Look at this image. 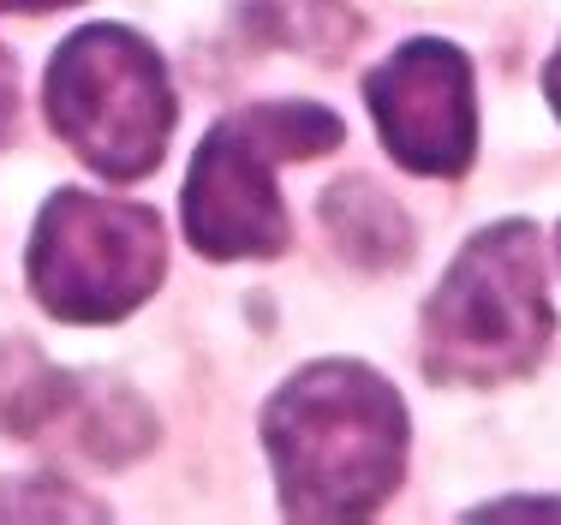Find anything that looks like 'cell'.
Segmentation results:
<instances>
[{"instance_id": "cell-6", "label": "cell", "mask_w": 561, "mask_h": 525, "mask_svg": "<svg viewBox=\"0 0 561 525\" xmlns=\"http://www.w3.org/2000/svg\"><path fill=\"white\" fill-rule=\"evenodd\" d=\"M370 119L407 173L454 180L478 156V107H472V60L443 36L400 43L365 78Z\"/></svg>"}, {"instance_id": "cell-3", "label": "cell", "mask_w": 561, "mask_h": 525, "mask_svg": "<svg viewBox=\"0 0 561 525\" xmlns=\"http://www.w3.org/2000/svg\"><path fill=\"white\" fill-rule=\"evenodd\" d=\"M341 144V119L317 102H251L209 126L185 173V246L209 263L287 251L280 161H311Z\"/></svg>"}, {"instance_id": "cell-11", "label": "cell", "mask_w": 561, "mask_h": 525, "mask_svg": "<svg viewBox=\"0 0 561 525\" xmlns=\"http://www.w3.org/2000/svg\"><path fill=\"white\" fill-rule=\"evenodd\" d=\"M12 126H19V66H12V54L0 48V150H7Z\"/></svg>"}, {"instance_id": "cell-14", "label": "cell", "mask_w": 561, "mask_h": 525, "mask_svg": "<svg viewBox=\"0 0 561 525\" xmlns=\"http://www.w3.org/2000/svg\"><path fill=\"white\" fill-rule=\"evenodd\" d=\"M543 90H550V107H556V119H561V48H556V60L543 66Z\"/></svg>"}, {"instance_id": "cell-5", "label": "cell", "mask_w": 561, "mask_h": 525, "mask_svg": "<svg viewBox=\"0 0 561 525\" xmlns=\"http://www.w3.org/2000/svg\"><path fill=\"white\" fill-rule=\"evenodd\" d=\"M24 269H31V293L48 317L119 322L162 287L168 239L156 209L66 185L36 215Z\"/></svg>"}, {"instance_id": "cell-13", "label": "cell", "mask_w": 561, "mask_h": 525, "mask_svg": "<svg viewBox=\"0 0 561 525\" xmlns=\"http://www.w3.org/2000/svg\"><path fill=\"white\" fill-rule=\"evenodd\" d=\"M60 7H78V0H0V12H60Z\"/></svg>"}, {"instance_id": "cell-7", "label": "cell", "mask_w": 561, "mask_h": 525, "mask_svg": "<svg viewBox=\"0 0 561 525\" xmlns=\"http://www.w3.org/2000/svg\"><path fill=\"white\" fill-rule=\"evenodd\" d=\"M323 227L341 246V258H353L365 269H394L412 251V221L370 180H346L335 192H323Z\"/></svg>"}, {"instance_id": "cell-9", "label": "cell", "mask_w": 561, "mask_h": 525, "mask_svg": "<svg viewBox=\"0 0 561 525\" xmlns=\"http://www.w3.org/2000/svg\"><path fill=\"white\" fill-rule=\"evenodd\" d=\"M263 43L317 54V60H341L358 36V19L346 0H251Z\"/></svg>"}, {"instance_id": "cell-4", "label": "cell", "mask_w": 561, "mask_h": 525, "mask_svg": "<svg viewBox=\"0 0 561 525\" xmlns=\"http://www.w3.org/2000/svg\"><path fill=\"white\" fill-rule=\"evenodd\" d=\"M43 107L55 138L102 180H144L173 138V84L162 54L126 24H90L48 60Z\"/></svg>"}, {"instance_id": "cell-10", "label": "cell", "mask_w": 561, "mask_h": 525, "mask_svg": "<svg viewBox=\"0 0 561 525\" xmlns=\"http://www.w3.org/2000/svg\"><path fill=\"white\" fill-rule=\"evenodd\" d=\"M108 507L72 495L60 478H0V520H102Z\"/></svg>"}, {"instance_id": "cell-8", "label": "cell", "mask_w": 561, "mask_h": 525, "mask_svg": "<svg viewBox=\"0 0 561 525\" xmlns=\"http://www.w3.org/2000/svg\"><path fill=\"white\" fill-rule=\"evenodd\" d=\"M78 388H84V376H66L48 358H36L31 346L0 341V430H12L24 442L60 436Z\"/></svg>"}, {"instance_id": "cell-2", "label": "cell", "mask_w": 561, "mask_h": 525, "mask_svg": "<svg viewBox=\"0 0 561 525\" xmlns=\"http://www.w3.org/2000/svg\"><path fill=\"white\" fill-rule=\"evenodd\" d=\"M556 334L543 246L531 221H496L448 263L424 305V376L448 388H496L526 376Z\"/></svg>"}, {"instance_id": "cell-12", "label": "cell", "mask_w": 561, "mask_h": 525, "mask_svg": "<svg viewBox=\"0 0 561 525\" xmlns=\"http://www.w3.org/2000/svg\"><path fill=\"white\" fill-rule=\"evenodd\" d=\"M478 520H561V502H531V495H519V502L478 507Z\"/></svg>"}, {"instance_id": "cell-1", "label": "cell", "mask_w": 561, "mask_h": 525, "mask_svg": "<svg viewBox=\"0 0 561 525\" xmlns=\"http://www.w3.org/2000/svg\"><path fill=\"white\" fill-rule=\"evenodd\" d=\"M287 520H370L407 472V407L353 358L305 365L263 407Z\"/></svg>"}]
</instances>
